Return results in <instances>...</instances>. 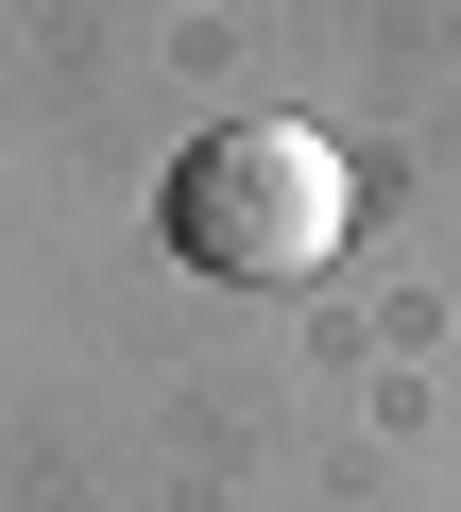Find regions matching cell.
Here are the masks:
<instances>
[{
	"mask_svg": "<svg viewBox=\"0 0 461 512\" xmlns=\"http://www.w3.org/2000/svg\"><path fill=\"white\" fill-rule=\"evenodd\" d=\"M154 239L222 291H308L325 256L359 239V171L308 137V120H205L154 188Z\"/></svg>",
	"mask_w": 461,
	"mask_h": 512,
	"instance_id": "obj_1",
	"label": "cell"
}]
</instances>
